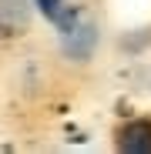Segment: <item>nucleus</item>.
<instances>
[{"label":"nucleus","mask_w":151,"mask_h":154,"mask_svg":"<svg viewBox=\"0 0 151 154\" xmlns=\"http://www.w3.org/2000/svg\"><path fill=\"white\" fill-rule=\"evenodd\" d=\"M118 147L131 154H151V121H131L118 131Z\"/></svg>","instance_id":"f257e3e1"},{"label":"nucleus","mask_w":151,"mask_h":154,"mask_svg":"<svg viewBox=\"0 0 151 154\" xmlns=\"http://www.w3.org/2000/svg\"><path fill=\"white\" fill-rule=\"evenodd\" d=\"M34 7H37L47 20H54V23H61V20L67 17V4H64V0H34Z\"/></svg>","instance_id":"f03ea898"}]
</instances>
